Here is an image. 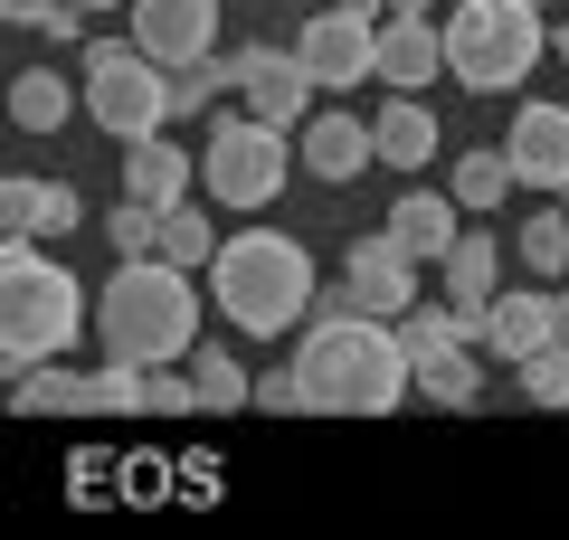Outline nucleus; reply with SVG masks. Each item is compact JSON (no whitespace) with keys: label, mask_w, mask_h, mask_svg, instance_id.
I'll return each instance as SVG.
<instances>
[{"label":"nucleus","mask_w":569,"mask_h":540,"mask_svg":"<svg viewBox=\"0 0 569 540\" xmlns=\"http://www.w3.org/2000/svg\"><path fill=\"white\" fill-rule=\"evenodd\" d=\"M512 389H522L531 408H569V341H541V351L512 370Z\"/></svg>","instance_id":"27"},{"label":"nucleus","mask_w":569,"mask_h":540,"mask_svg":"<svg viewBox=\"0 0 569 540\" xmlns=\"http://www.w3.org/2000/svg\"><path fill=\"white\" fill-rule=\"evenodd\" d=\"M541 58H550V20L531 0H456V20H447V77L456 86L512 96Z\"/></svg>","instance_id":"5"},{"label":"nucleus","mask_w":569,"mask_h":540,"mask_svg":"<svg viewBox=\"0 0 569 540\" xmlns=\"http://www.w3.org/2000/svg\"><path fill=\"white\" fill-rule=\"evenodd\" d=\"M58 10H67V0H0V20H10V29H48Z\"/></svg>","instance_id":"33"},{"label":"nucleus","mask_w":569,"mask_h":540,"mask_svg":"<svg viewBox=\"0 0 569 540\" xmlns=\"http://www.w3.org/2000/svg\"><path fill=\"white\" fill-rule=\"evenodd\" d=\"M313 294H323V276H313V247L295 228H238L209 257V303L247 341H276L295 322H313Z\"/></svg>","instance_id":"2"},{"label":"nucleus","mask_w":569,"mask_h":540,"mask_svg":"<svg viewBox=\"0 0 569 540\" xmlns=\"http://www.w3.org/2000/svg\"><path fill=\"white\" fill-rule=\"evenodd\" d=\"M560 209H569V190H560Z\"/></svg>","instance_id":"39"},{"label":"nucleus","mask_w":569,"mask_h":540,"mask_svg":"<svg viewBox=\"0 0 569 540\" xmlns=\"http://www.w3.org/2000/svg\"><path fill=\"white\" fill-rule=\"evenodd\" d=\"M503 152H512V171H522V190H550V200H560L569 190V104H522Z\"/></svg>","instance_id":"12"},{"label":"nucleus","mask_w":569,"mask_h":540,"mask_svg":"<svg viewBox=\"0 0 569 540\" xmlns=\"http://www.w3.org/2000/svg\"><path fill=\"white\" fill-rule=\"evenodd\" d=\"M550 58H560V67H569V20H560V29H550Z\"/></svg>","instance_id":"35"},{"label":"nucleus","mask_w":569,"mask_h":540,"mask_svg":"<svg viewBox=\"0 0 569 540\" xmlns=\"http://www.w3.org/2000/svg\"><path fill=\"white\" fill-rule=\"evenodd\" d=\"M389 238H399L418 266H437L456 238H466V200H456V190H399V200H389Z\"/></svg>","instance_id":"15"},{"label":"nucleus","mask_w":569,"mask_h":540,"mask_svg":"<svg viewBox=\"0 0 569 540\" xmlns=\"http://www.w3.org/2000/svg\"><path fill=\"white\" fill-rule=\"evenodd\" d=\"M295 389H305V418H389L418 389V360L380 313H313L295 341Z\"/></svg>","instance_id":"1"},{"label":"nucleus","mask_w":569,"mask_h":540,"mask_svg":"<svg viewBox=\"0 0 569 540\" xmlns=\"http://www.w3.org/2000/svg\"><path fill=\"white\" fill-rule=\"evenodd\" d=\"M295 152L313 180H361V161H380V133H370V114H305Z\"/></svg>","instance_id":"16"},{"label":"nucleus","mask_w":569,"mask_h":540,"mask_svg":"<svg viewBox=\"0 0 569 540\" xmlns=\"http://www.w3.org/2000/svg\"><path fill=\"white\" fill-rule=\"evenodd\" d=\"M86 114V86H67L58 67H29V77H10V123L20 133H58V123Z\"/></svg>","instance_id":"22"},{"label":"nucleus","mask_w":569,"mask_h":540,"mask_svg":"<svg viewBox=\"0 0 569 540\" xmlns=\"http://www.w3.org/2000/svg\"><path fill=\"white\" fill-rule=\"evenodd\" d=\"M342 276H351V294H361V313H380V322H399L408 303H427V294H418V257H408V247L389 238V228L351 247V257H342Z\"/></svg>","instance_id":"11"},{"label":"nucleus","mask_w":569,"mask_h":540,"mask_svg":"<svg viewBox=\"0 0 569 540\" xmlns=\"http://www.w3.org/2000/svg\"><path fill=\"white\" fill-rule=\"evenodd\" d=\"M104 238H114L123 257H162V209H152V200H133V190H123V200L104 209Z\"/></svg>","instance_id":"29"},{"label":"nucleus","mask_w":569,"mask_h":540,"mask_svg":"<svg viewBox=\"0 0 569 540\" xmlns=\"http://www.w3.org/2000/svg\"><path fill=\"white\" fill-rule=\"evenodd\" d=\"M162 257H171V266H209V257H219V247H209V209H200V200H171V209H162Z\"/></svg>","instance_id":"28"},{"label":"nucleus","mask_w":569,"mask_h":540,"mask_svg":"<svg viewBox=\"0 0 569 540\" xmlns=\"http://www.w3.org/2000/svg\"><path fill=\"white\" fill-rule=\"evenodd\" d=\"M190 380H200V408H209V418H238V408H257V380H247L219 341H200V351H190Z\"/></svg>","instance_id":"24"},{"label":"nucleus","mask_w":569,"mask_h":540,"mask_svg":"<svg viewBox=\"0 0 569 540\" xmlns=\"http://www.w3.org/2000/svg\"><path fill=\"white\" fill-rule=\"evenodd\" d=\"M437 294L447 303H466V313H485L493 294H503V247L485 238V228H466V238L437 257Z\"/></svg>","instance_id":"19"},{"label":"nucleus","mask_w":569,"mask_h":540,"mask_svg":"<svg viewBox=\"0 0 569 540\" xmlns=\"http://www.w3.org/2000/svg\"><path fill=\"white\" fill-rule=\"evenodd\" d=\"M96 341H104V360H142V370L190 360L200 351V284H190V266L123 257L114 284L96 294Z\"/></svg>","instance_id":"3"},{"label":"nucleus","mask_w":569,"mask_h":540,"mask_svg":"<svg viewBox=\"0 0 569 540\" xmlns=\"http://www.w3.org/2000/svg\"><path fill=\"white\" fill-rule=\"evenodd\" d=\"M284 161H305V152H284V123L219 114V123H209V152H200V190L219 209H238V219H257V209L284 190Z\"/></svg>","instance_id":"6"},{"label":"nucleus","mask_w":569,"mask_h":540,"mask_svg":"<svg viewBox=\"0 0 569 540\" xmlns=\"http://www.w3.org/2000/svg\"><path fill=\"white\" fill-rule=\"evenodd\" d=\"M447 190H456V200L475 209V219H485V209H503L512 190H522V171H512V152H466V161H456V180H447Z\"/></svg>","instance_id":"25"},{"label":"nucleus","mask_w":569,"mask_h":540,"mask_svg":"<svg viewBox=\"0 0 569 540\" xmlns=\"http://www.w3.org/2000/svg\"><path fill=\"white\" fill-rule=\"evenodd\" d=\"M10 408L20 418H96V380H77L67 360H39V370L10 380Z\"/></svg>","instance_id":"21"},{"label":"nucleus","mask_w":569,"mask_h":540,"mask_svg":"<svg viewBox=\"0 0 569 540\" xmlns=\"http://www.w3.org/2000/svg\"><path fill=\"white\" fill-rule=\"evenodd\" d=\"M541 341H560V303L550 294H493L485 313H475V351L503 360V370H522Z\"/></svg>","instance_id":"10"},{"label":"nucleus","mask_w":569,"mask_h":540,"mask_svg":"<svg viewBox=\"0 0 569 540\" xmlns=\"http://www.w3.org/2000/svg\"><path fill=\"white\" fill-rule=\"evenodd\" d=\"M209 39H219V0H133V48L152 67H171V77L219 58Z\"/></svg>","instance_id":"9"},{"label":"nucleus","mask_w":569,"mask_h":540,"mask_svg":"<svg viewBox=\"0 0 569 540\" xmlns=\"http://www.w3.org/2000/svg\"><path fill=\"white\" fill-rule=\"evenodd\" d=\"M447 77V29L437 20H380V86L389 96H427Z\"/></svg>","instance_id":"14"},{"label":"nucleus","mask_w":569,"mask_h":540,"mask_svg":"<svg viewBox=\"0 0 569 540\" xmlns=\"http://www.w3.org/2000/svg\"><path fill=\"white\" fill-rule=\"evenodd\" d=\"M77 10H114V0H77Z\"/></svg>","instance_id":"37"},{"label":"nucleus","mask_w":569,"mask_h":540,"mask_svg":"<svg viewBox=\"0 0 569 540\" xmlns=\"http://www.w3.org/2000/svg\"><path fill=\"white\" fill-rule=\"evenodd\" d=\"M86 313H96V303L77 294V276H67L39 238L0 247V360H10V380L39 370V360H67V341L86 332Z\"/></svg>","instance_id":"4"},{"label":"nucleus","mask_w":569,"mask_h":540,"mask_svg":"<svg viewBox=\"0 0 569 540\" xmlns=\"http://www.w3.org/2000/svg\"><path fill=\"white\" fill-rule=\"evenodd\" d=\"M238 96H247V114H266V123H295V114H313V96H323V86L305 77V58H295V48H247V77H238Z\"/></svg>","instance_id":"13"},{"label":"nucleus","mask_w":569,"mask_h":540,"mask_svg":"<svg viewBox=\"0 0 569 540\" xmlns=\"http://www.w3.org/2000/svg\"><path fill=\"white\" fill-rule=\"evenodd\" d=\"M389 20H427V0H389Z\"/></svg>","instance_id":"34"},{"label":"nucleus","mask_w":569,"mask_h":540,"mask_svg":"<svg viewBox=\"0 0 569 540\" xmlns=\"http://www.w3.org/2000/svg\"><path fill=\"white\" fill-rule=\"evenodd\" d=\"M209 96H219L209 67H181V77H171V114H209Z\"/></svg>","instance_id":"32"},{"label":"nucleus","mask_w":569,"mask_h":540,"mask_svg":"<svg viewBox=\"0 0 569 540\" xmlns=\"http://www.w3.org/2000/svg\"><path fill=\"white\" fill-rule=\"evenodd\" d=\"M531 10H550V0H531Z\"/></svg>","instance_id":"38"},{"label":"nucleus","mask_w":569,"mask_h":540,"mask_svg":"<svg viewBox=\"0 0 569 540\" xmlns=\"http://www.w3.org/2000/svg\"><path fill=\"white\" fill-rule=\"evenodd\" d=\"M295 58H305V77L323 86V96H361L370 77H380V20H361V10H313L305 29H295Z\"/></svg>","instance_id":"8"},{"label":"nucleus","mask_w":569,"mask_h":540,"mask_svg":"<svg viewBox=\"0 0 569 540\" xmlns=\"http://www.w3.org/2000/svg\"><path fill=\"white\" fill-rule=\"evenodd\" d=\"M550 303H560V341H569V284H560V294H550Z\"/></svg>","instance_id":"36"},{"label":"nucleus","mask_w":569,"mask_h":540,"mask_svg":"<svg viewBox=\"0 0 569 540\" xmlns=\"http://www.w3.org/2000/svg\"><path fill=\"white\" fill-rule=\"evenodd\" d=\"M512 247H522V266L560 276V266H569V209H531V219H522V238H512Z\"/></svg>","instance_id":"30"},{"label":"nucleus","mask_w":569,"mask_h":540,"mask_svg":"<svg viewBox=\"0 0 569 540\" xmlns=\"http://www.w3.org/2000/svg\"><path fill=\"white\" fill-rule=\"evenodd\" d=\"M190 180H200V161H190L171 133H142V142H123V190H133V200L171 209V200H190Z\"/></svg>","instance_id":"17"},{"label":"nucleus","mask_w":569,"mask_h":540,"mask_svg":"<svg viewBox=\"0 0 569 540\" xmlns=\"http://www.w3.org/2000/svg\"><path fill=\"white\" fill-rule=\"evenodd\" d=\"M370 133H380L389 171H427V161H437V114H427V96H389L380 114H370Z\"/></svg>","instance_id":"20"},{"label":"nucleus","mask_w":569,"mask_h":540,"mask_svg":"<svg viewBox=\"0 0 569 540\" xmlns=\"http://www.w3.org/2000/svg\"><path fill=\"white\" fill-rule=\"evenodd\" d=\"M475 389H485V351H447L418 370V399L427 408H475Z\"/></svg>","instance_id":"26"},{"label":"nucleus","mask_w":569,"mask_h":540,"mask_svg":"<svg viewBox=\"0 0 569 540\" xmlns=\"http://www.w3.org/2000/svg\"><path fill=\"white\" fill-rule=\"evenodd\" d=\"M257 408H276V418H305V389H295V360L257 380Z\"/></svg>","instance_id":"31"},{"label":"nucleus","mask_w":569,"mask_h":540,"mask_svg":"<svg viewBox=\"0 0 569 540\" xmlns=\"http://www.w3.org/2000/svg\"><path fill=\"white\" fill-rule=\"evenodd\" d=\"M0 228H10V238H67V228H86V209H77V190H67V180H10V190H0Z\"/></svg>","instance_id":"18"},{"label":"nucleus","mask_w":569,"mask_h":540,"mask_svg":"<svg viewBox=\"0 0 569 540\" xmlns=\"http://www.w3.org/2000/svg\"><path fill=\"white\" fill-rule=\"evenodd\" d=\"M86 123H104L114 142H142L171 123V67H152L123 39H86Z\"/></svg>","instance_id":"7"},{"label":"nucleus","mask_w":569,"mask_h":540,"mask_svg":"<svg viewBox=\"0 0 569 540\" xmlns=\"http://www.w3.org/2000/svg\"><path fill=\"white\" fill-rule=\"evenodd\" d=\"M399 341H408V360L427 370V360H447V351H475V313H466V303H447V294H437V303H408Z\"/></svg>","instance_id":"23"}]
</instances>
